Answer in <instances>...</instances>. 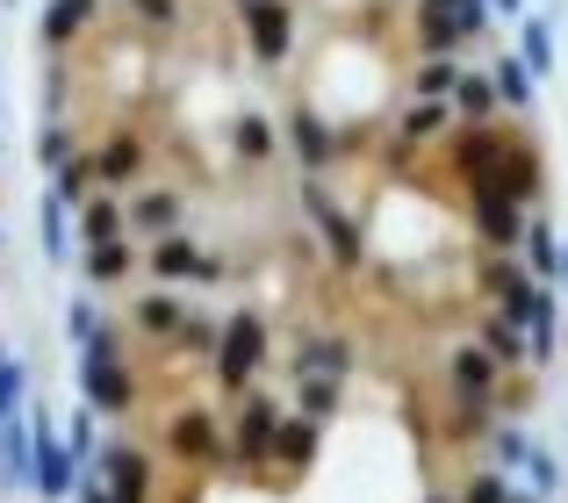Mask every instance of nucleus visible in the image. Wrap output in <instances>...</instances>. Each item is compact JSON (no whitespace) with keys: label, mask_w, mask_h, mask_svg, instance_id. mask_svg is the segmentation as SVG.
<instances>
[{"label":"nucleus","mask_w":568,"mask_h":503,"mask_svg":"<svg viewBox=\"0 0 568 503\" xmlns=\"http://www.w3.org/2000/svg\"><path fill=\"white\" fill-rule=\"evenodd\" d=\"M80 396H87L94 418H123V410L138 403V374L123 367V338H115L109 324L80 346Z\"/></svg>","instance_id":"nucleus-1"},{"label":"nucleus","mask_w":568,"mask_h":503,"mask_svg":"<svg viewBox=\"0 0 568 503\" xmlns=\"http://www.w3.org/2000/svg\"><path fill=\"white\" fill-rule=\"evenodd\" d=\"M446 389H454V424L460 432H483L489 403H497V389H504V367L489 360L475 338H460V346L446 352Z\"/></svg>","instance_id":"nucleus-2"},{"label":"nucleus","mask_w":568,"mask_h":503,"mask_svg":"<svg viewBox=\"0 0 568 503\" xmlns=\"http://www.w3.org/2000/svg\"><path fill=\"white\" fill-rule=\"evenodd\" d=\"M216 389L231 396V403H245L252 396V374L266 367V324L252 317V309H237V317H223V338H216Z\"/></svg>","instance_id":"nucleus-3"},{"label":"nucleus","mask_w":568,"mask_h":503,"mask_svg":"<svg viewBox=\"0 0 568 503\" xmlns=\"http://www.w3.org/2000/svg\"><path fill=\"white\" fill-rule=\"evenodd\" d=\"M94 461H101V482L87 475L80 482V503H152V461H144V446L109 439Z\"/></svg>","instance_id":"nucleus-4"},{"label":"nucleus","mask_w":568,"mask_h":503,"mask_svg":"<svg viewBox=\"0 0 568 503\" xmlns=\"http://www.w3.org/2000/svg\"><path fill=\"white\" fill-rule=\"evenodd\" d=\"M281 418H288V410H281V396H245V403H237V424H231V475H260L266 461H274V432H281Z\"/></svg>","instance_id":"nucleus-5"},{"label":"nucleus","mask_w":568,"mask_h":503,"mask_svg":"<svg viewBox=\"0 0 568 503\" xmlns=\"http://www.w3.org/2000/svg\"><path fill=\"white\" fill-rule=\"evenodd\" d=\"M144 274H152L159 288H173V280L216 288V280H231V266H223V259H209V252L194 245L187 230H173V238H152V252H144Z\"/></svg>","instance_id":"nucleus-6"},{"label":"nucleus","mask_w":568,"mask_h":503,"mask_svg":"<svg viewBox=\"0 0 568 503\" xmlns=\"http://www.w3.org/2000/svg\"><path fill=\"white\" fill-rule=\"evenodd\" d=\"M303 209H310V224H317V238L332 245V259H338V266H361V259H367L361 216H353V209H346V202H338L324 181H310V187H303Z\"/></svg>","instance_id":"nucleus-7"},{"label":"nucleus","mask_w":568,"mask_h":503,"mask_svg":"<svg viewBox=\"0 0 568 503\" xmlns=\"http://www.w3.org/2000/svg\"><path fill=\"white\" fill-rule=\"evenodd\" d=\"M29 439H37V453H29V482H37L51 503L65 496V490H80V461H72L65 432L51 424V410H37V418H29Z\"/></svg>","instance_id":"nucleus-8"},{"label":"nucleus","mask_w":568,"mask_h":503,"mask_svg":"<svg viewBox=\"0 0 568 503\" xmlns=\"http://www.w3.org/2000/svg\"><path fill=\"white\" fill-rule=\"evenodd\" d=\"M468 209H475V230H483L489 252H518V245H526L532 209H526L518 195H504L497 181H489V187H468Z\"/></svg>","instance_id":"nucleus-9"},{"label":"nucleus","mask_w":568,"mask_h":503,"mask_svg":"<svg viewBox=\"0 0 568 503\" xmlns=\"http://www.w3.org/2000/svg\"><path fill=\"white\" fill-rule=\"evenodd\" d=\"M166 446H173V461H187V468H223L231 461V432H223L209 410H173Z\"/></svg>","instance_id":"nucleus-10"},{"label":"nucleus","mask_w":568,"mask_h":503,"mask_svg":"<svg viewBox=\"0 0 568 503\" xmlns=\"http://www.w3.org/2000/svg\"><path fill=\"white\" fill-rule=\"evenodd\" d=\"M245 43H252L260 65H288V51H295V8H288V0H252V8H245Z\"/></svg>","instance_id":"nucleus-11"},{"label":"nucleus","mask_w":568,"mask_h":503,"mask_svg":"<svg viewBox=\"0 0 568 503\" xmlns=\"http://www.w3.org/2000/svg\"><path fill=\"white\" fill-rule=\"evenodd\" d=\"M87 181L109 187V195L130 187V181H144V137H138V130H109V137L87 152Z\"/></svg>","instance_id":"nucleus-12"},{"label":"nucleus","mask_w":568,"mask_h":503,"mask_svg":"<svg viewBox=\"0 0 568 503\" xmlns=\"http://www.w3.org/2000/svg\"><path fill=\"white\" fill-rule=\"evenodd\" d=\"M288 137H295V158H303L310 181H317L324 166H338V130L324 123V115L310 109V101H295V109H288Z\"/></svg>","instance_id":"nucleus-13"},{"label":"nucleus","mask_w":568,"mask_h":503,"mask_svg":"<svg viewBox=\"0 0 568 503\" xmlns=\"http://www.w3.org/2000/svg\"><path fill=\"white\" fill-rule=\"evenodd\" d=\"M181 224H187V195L181 187H144V195L130 202V230H138V238H173Z\"/></svg>","instance_id":"nucleus-14"},{"label":"nucleus","mask_w":568,"mask_h":503,"mask_svg":"<svg viewBox=\"0 0 568 503\" xmlns=\"http://www.w3.org/2000/svg\"><path fill=\"white\" fill-rule=\"evenodd\" d=\"M497 187H504V195H518L526 209H540V195H547V173H540V152H532L526 137H511V144H504Z\"/></svg>","instance_id":"nucleus-15"},{"label":"nucleus","mask_w":568,"mask_h":503,"mask_svg":"<svg viewBox=\"0 0 568 503\" xmlns=\"http://www.w3.org/2000/svg\"><path fill=\"white\" fill-rule=\"evenodd\" d=\"M130 324H138V338H152V346H173V338L187 331V309H181V295H173V288H152V295H138Z\"/></svg>","instance_id":"nucleus-16"},{"label":"nucleus","mask_w":568,"mask_h":503,"mask_svg":"<svg viewBox=\"0 0 568 503\" xmlns=\"http://www.w3.org/2000/svg\"><path fill=\"white\" fill-rule=\"evenodd\" d=\"M295 374L346 381V374H353V346H346L338 331H310V338H295Z\"/></svg>","instance_id":"nucleus-17"},{"label":"nucleus","mask_w":568,"mask_h":503,"mask_svg":"<svg viewBox=\"0 0 568 503\" xmlns=\"http://www.w3.org/2000/svg\"><path fill=\"white\" fill-rule=\"evenodd\" d=\"M94 14H101V0H51V8H43V22H37L43 51H51V58H65L72 43H80V29L94 22Z\"/></svg>","instance_id":"nucleus-18"},{"label":"nucleus","mask_w":568,"mask_h":503,"mask_svg":"<svg viewBox=\"0 0 568 503\" xmlns=\"http://www.w3.org/2000/svg\"><path fill=\"white\" fill-rule=\"evenodd\" d=\"M475 346H483V352H489L497 367H511V374H518V367L532 360V346H526V324H511L504 309H489V317L475 324Z\"/></svg>","instance_id":"nucleus-19"},{"label":"nucleus","mask_w":568,"mask_h":503,"mask_svg":"<svg viewBox=\"0 0 568 503\" xmlns=\"http://www.w3.org/2000/svg\"><path fill=\"white\" fill-rule=\"evenodd\" d=\"M115 238H130V209L109 187H94V195L80 202V245H115Z\"/></svg>","instance_id":"nucleus-20"},{"label":"nucleus","mask_w":568,"mask_h":503,"mask_svg":"<svg viewBox=\"0 0 568 503\" xmlns=\"http://www.w3.org/2000/svg\"><path fill=\"white\" fill-rule=\"evenodd\" d=\"M454 123H504V101H497V86H489V72H460Z\"/></svg>","instance_id":"nucleus-21"},{"label":"nucleus","mask_w":568,"mask_h":503,"mask_svg":"<svg viewBox=\"0 0 568 503\" xmlns=\"http://www.w3.org/2000/svg\"><path fill=\"white\" fill-rule=\"evenodd\" d=\"M489 86H497V101H504L511 115H526L532 101H540V80H532V72H526V58H511V51H504L497 65H489Z\"/></svg>","instance_id":"nucleus-22"},{"label":"nucleus","mask_w":568,"mask_h":503,"mask_svg":"<svg viewBox=\"0 0 568 503\" xmlns=\"http://www.w3.org/2000/svg\"><path fill=\"white\" fill-rule=\"evenodd\" d=\"M518 259L532 266V280H561V238H555V224H547L540 209H532V224H526V245H518Z\"/></svg>","instance_id":"nucleus-23"},{"label":"nucleus","mask_w":568,"mask_h":503,"mask_svg":"<svg viewBox=\"0 0 568 503\" xmlns=\"http://www.w3.org/2000/svg\"><path fill=\"white\" fill-rule=\"evenodd\" d=\"M80 266H87V280H94V288H115V280L138 274V252H130V238H115V245H87V252H80Z\"/></svg>","instance_id":"nucleus-24"},{"label":"nucleus","mask_w":568,"mask_h":503,"mask_svg":"<svg viewBox=\"0 0 568 503\" xmlns=\"http://www.w3.org/2000/svg\"><path fill=\"white\" fill-rule=\"evenodd\" d=\"M338 396H346V381L295 374V418H310V424H332V418H338Z\"/></svg>","instance_id":"nucleus-25"},{"label":"nucleus","mask_w":568,"mask_h":503,"mask_svg":"<svg viewBox=\"0 0 568 503\" xmlns=\"http://www.w3.org/2000/svg\"><path fill=\"white\" fill-rule=\"evenodd\" d=\"M439 130H454V101H410V109L396 115L403 144H425V137H439Z\"/></svg>","instance_id":"nucleus-26"},{"label":"nucleus","mask_w":568,"mask_h":503,"mask_svg":"<svg viewBox=\"0 0 568 503\" xmlns=\"http://www.w3.org/2000/svg\"><path fill=\"white\" fill-rule=\"evenodd\" d=\"M317 439H324V424H310V418H281V432H274V461L310 468V461H317Z\"/></svg>","instance_id":"nucleus-27"},{"label":"nucleus","mask_w":568,"mask_h":503,"mask_svg":"<svg viewBox=\"0 0 568 503\" xmlns=\"http://www.w3.org/2000/svg\"><path fill=\"white\" fill-rule=\"evenodd\" d=\"M518 58H526L532 80L555 72V22H547V14H526V22H518Z\"/></svg>","instance_id":"nucleus-28"},{"label":"nucleus","mask_w":568,"mask_h":503,"mask_svg":"<svg viewBox=\"0 0 568 503\" xmlns=\"http://www.w3.org/2000/svg\"><path fill=\"white\" fill-rule=\"evenodd\" d=\"M231 152L245 158V166H266V158H274V123H266V115H237L231 123Z\"/></svg>","instance_id":"nucleus-29"},{"label":"nucleus","mask_w":568,"mask_h":503,"mask_svg":"<svg viewBox=\"0 0 568 503\" xmlns=\"http://www.w3.org/2000/svg\"><path fill=\"white\" fill-rule=\"evenodd\" d=\"M29 453H37L29 418H8V424H0V468H8V482H29Z\"/></svg>","instance_id":"nucleus-30"},{"label":"nucleus","mask_w":568,"mask_h":503,"mask_svg":"<svg viewBox=\"0 0 568 503\" xmlns=\"http://www.w3.org/2000/svg\"><path fill=\"white\" fill-rule=\"evenodd\" d=\"M37 166H43V173L80 166V144H72V130H65V123H43V130H37Z\"/></svg>","instance_id":"nucleus-31"},{"label":"nucleus","mask_w":568,"mask_h":503,"mask_svg":"<svg viewBox=\"0 0 568 503\" xmlns=\"http://www.w3.org/2000/svg\"><path fill=\"white\" fill-rule=\"evenodd\" d=\"M526 346H532V360H555V352H561V309H555V295H547V302L532 309V324H526Z\"/></svg>","instance_id":"nucleus-32"},{"label":"nucleus","mask_w":568,"mask_h":503,"mask_svg":"<svg viewBox=\"0 0 568 503\" xmlns=\"http://www.w3.org/2000/svg\"><path fill=\"white\" fill-rule=\"evenodd\" d=\"M410 86H417V101H454V86H460V65H454V58H425Z\"/></svg>","instance_id":"nucleus-33"},{"label":"nucleus","mask_w":568,"mask_h":503,"mask_svg":"<svg viewBox=\"0 0 568 503\" xmlns=\"http://www.w3.org/2000/svg\"><path fill=\"white\" fill-rule=\"evenodd\" d=\"M489 453H497L504 468H526L532 461V439L518 432V424H497V432H489Z\"/></svg>","instance_id":"nucleus-34"},{"label":"nucleus","mask_w":568,"mask_h":503,"mask_svg":"<svg viewBox=\"0 0 568 503\" xmlns=\"http://www.w3.org/2000/svg\"><path fill=\"white\" fill-rule=\"evenodd\" d=\"M65 446H72V461H94L101 453V418L80 403V418H72V432H65Z\"/></svg>","instance_id":"nucleus-35"},{"label":"nucleus","mask_w":568,"mask_h":503,"mask_svg":"<svg viewBox=\"0 0 568 503\" xmlns=\"http://www.w3.org/2000/svg\"><path fill=\"white\" fill-rule=\"evenodd\" d=\"M65 202H58V195H43V252H51V259H58V252H65Z\"/></svg>","instance_id":"nucleus-36"},{"label":"nucleus","mask_w":568,"mask_h":503,"mask_svg":"<svg viewBox=\"0 0 568 503\" xmlns=\"http://www.w3.org/2000/svg\"><path fill=\"white\" fill-rule=\"evenodd\" d=\"M216 338H223V324H209V317H187V331L173 338L181 352H216Z\"/></svg>","instance_id":"nucleus-37"},{"label":"nucleus","mask_w":568,"mask_h":503,"mask_svg":"<svg viewBox=\"0 0 568 503\" xmlns=\"http://www.w3.org/2000/svg\"><path fill=\"white\" fill-rule=\"evenodd\" d=\"M504 496H511V482H504V475H475L468 490H460V503H504Z\"/></svg>","instance_id":"nucleus-38"},{"label":"nucleus","mask_w":568,"mask_h":503,"mask_svg":"<svg viewBox=\"0 0 568 503\" xmlns=\"http://www.w3.org/2000/svg\"><path fill=\"white\" fill-rule=\"evenodd\" d=\"M130 8H138L152 29H173V22H181V0H130Z\"/></svg>","instance_id":"nucleus-39"},{"label":"nucleus","mask_w":568,"mask_h":503,"mask_svg":"<svg viewBox=\"0 0 568 503\" xmlns=\"http://www.w3.org/2000/svg\"><path fill=\"white\" fill-rule=\"evenodd\" d=\"M101 331V309L94 302H87V295H80V302H72V338H80V346H87V338H94Z\"/></svg>","instance_id":"nucleus-40"},{"label":"nucleus","mask_w":568,"mask_h":503,"mask_svg":"<svg viewBox=\"0 0 568 503\" xmlns=\"http://www.w3.org/2000/svg\"><path fill=\"white\" fill-rule=\"evenodd\" d=\"M489 14H511V22H526V0H489Z\"/></svg>","instance_id":"nucleus-41"},{"label":"nucleus","mask_w":568,"mask_h":503,"mask_svg":"<svg viewBox=\"0 0 568 503\" xmlns=\"http://www.w3.org/2000/svg\"><path fill=\"white\" fill-rule=\"evenodd\" d=\"M504 503H540V496H532V490H518V482H511V496H504Z\"/></svg>","instance_id":"nucleus-42"},{"label":"nucleus","mask_w":568,"mask_h":503,"mask_svg":"<svg viewBox=\"0 0 568 503\" xmlns=\"http://www.w3.org/2000/svg\"><path fill=\"white\" fill-rule=\"evenodd\" d=\"M561 280H568V245H561Z\"/></svg>","instance_id":"nucleus-43"},{"label":"nucleus","mask_w":568,"mask_h":503,"mask_svg":"<svg viewBox=\"0 0 568 503\" xmlns=\"http://www.w3.org/2000/svg\"><path fill=\"white\" fill-rule=\"evenodd\" d=\"M231 8H237V14H245V8H252V0H231Z\"/></svg>","instance_id":"nucleus-44"},{"label":"nucleus","mask_w":568,"mask_h":503,"mask_svg":"<svg viewBox=\"0 0 568 503\" xmlns=\"http://www.w3.org/2000/svg\"><path fill=\"white\" fill-rule=\"evenodd\" d=\"M425 503H454V496H425Z\"/></svg>","instance_id":"nucleus-45"}]
</instances>
